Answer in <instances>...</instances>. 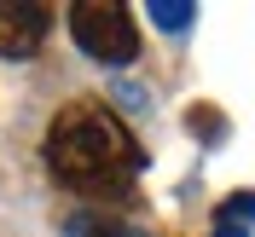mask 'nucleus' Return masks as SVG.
Listing matches in <instances>:
<instances>
[{
    "instance_id": "nucleus-6",
    "label": "nucleus",
    "mask_w": 255,
    "mask_h": 237,
    "mask_svg": "<svg viewBox=\"0 0 255 237\" xmlns=\"http://www.w3.org/2000/svg\"><path fill=\"white\" fill-rule=\"evenodd\" d=\"M151 23H162V29H186L191 12H180V6H151Z\"/></svg>"
},
{
    "instance_id": "nucleus-2",
    "label": "nucleus",
    "mask_w": 255,
    "mask_h": 237,
    "mask_svg": "<svg viewBox=\"0 0 255 237\" xmlns=\"http://www.w3.org/2000/svg\"><path fill=\"white\" fill-rule=\"evenodd\" d=\"M70 35L99 64H133V52H139V29H133L128 6H116V0H81V6H70Z\"/></svg>"
},
{
    "instance_id": "nucleus-1",
    "label": "nucleus",
    "mask_w": 255,
    "mask_h": 237,
    "mask_svg": "<svg viewBox=\"0 0 255 237\" xmlns=\"http://www.w3.org/2000/svg\"><path fill=\"white\" fill-rule=\"evenodd\" d=\"M47 168L58 185L99 197V203H128L133 179L145 168V145L133 139V127L93 98L64 104L47 127Z\"/></svg>"
},
{
    "instance_id": "nucleus-4",
    "label": "nucleus",
    "mask_w": 255,
    "mask_h": 237,
    "mask_svg": "<svg viewBox=\"0 0 255 237\" xmlns=\"http://www.w3.org/2000/svg\"><path fill=\"white\" fill-rule=\"evenodd\" d=\"M64 237H145V232H133L128 220H116L105 208H81V214L64 220Z\"/></svg>"
},
{
    "instance_id": "nucleus-5",
    "label": "nucleus",
    "mask_w": 255,
    "mask_h": 237,
    "mask_svg": "<svg viewBox=\"0 0 255 237\" xmlns=\"http://www.w3.org/2000/svg\"><path fill=\"white\" fill-rule=\"evenodd\" d=\"M255 226V191H238L215 208V237H250Z\"/></svg>"
},
{
    "instance_id": "nucleus-3",
    "label": "nucleus",
    "mask_w": 255,
    "mask_h": 237,
    "mask_svg": "<svg viewBox=\"0 0 255 237\" xmlns=\"http://www.w3.org/2000/svg\"><path fill=\"white\" fill-rule=\"evenodd\" d=\"M52 29V12L41 0H0V58H29Z\"/></svg>"
}]
</instances>
